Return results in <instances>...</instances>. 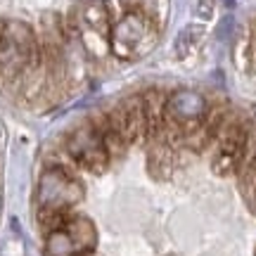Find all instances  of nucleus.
I'll list each match as a JSON object with an SVG mask.
<instances>
[{
	"mask_svg": "<svg viewBox=\"0 0 256 256\" xmlns=\"http://www.w3.org/2000/svg\"><path fill=\"white\" fill-rule=\"evenodd\" d=\"M83 200V185L64 166H48L38 183V202L50 209H72Z\"/></svg>",
	"mask_w": 256,
	"mask_h": 256,
	"instance_id": "f257e3e1",
	"label": "nucleus"
},
{
	"mask_svg": "<svg viewBox=\"0 0 256 256\" xmlns=\"http://www.w3.org/2000/svg\"><path fill=\"white\" fill-rule=\"evenodd\" d=\"M66 152L74 162L92 174H100L110 164V150L102 140L95 124H83L66 138Z\"/></svg>",
	"mask_w": 256,
	"mask_h": 256,
	"instance_id": "f03ea898",
	"label": "nucleus"
},
{
	"mask_svg": "<svg viewBox=\"0 0 256 256\" xmlns=\"http://www.w3.org/2000/svg\"><path fill=\"white\" fill-rule=\"evenodd\" d=\"M249 130L240 119H228L226 126L220 130L218 140H216V154H214V171L218 176H232L238 174L242 154H244V147H247V138Z\"/></svg>",
	"mask_w": 256,
	"mask_h": 256,
	"instance_id": "7ed1b4c3",
	"label": "nucleus"
},
{
	"mask_svg": "<svg viewBox=\"0 0 256 256\" xmlns=\"http://www.w3.org/2000/svg\"><path fill=\"white\" fill-rule=\"evenodd\" d=\"M150 38V24L142 14L128 12L116 26L110 31V46L112 52L119 60H133L147 48Z\"/></svg>",
	"mask_w": 256,
	"mask_h": 256,
	"instance_id": "20e7f679",
	"label": "nucleus"
},
{
	"mask_svg": "<svg viewBox=\"0 0 256 256\" xmlns=\"http://www.w3.org/2000/svg\"><path fill=\"white\" fill-rule=\"evenodd\" d=\"M209 112V104L197 90H176L166 98V119L176 126L202 121Z\"/></svg>",
	"mask_w": 256,
	"mask_h": 256,
	"instance_id": "39448f33",
	"label": "nucleus"
},
{
	"mask_svg": "<svg viewBox=\"0 0 256 256\" xmlns=\"http://www.w3.org/2000/svg\"><path fill=\"white\" fill-rule=\"evenodd\" d=\"M72 28H88L98 36H107L110 26V8L102 0H81L72 12Z\"/></svg>",
	"mask_w": 256,
	"mask_h": 256,
	"instance_id": "423d86ee",
	"label": "nucleus"
},
{
	"mask_svg": "<svg viewBox=\"0 0 256 256\" xmlns=\"http://www.w3.org/2000/svg\"><path fill=\"white\" fill-rule=\"evenodd\" d=\"M142 116H145V140H162L166 121V98L162 90L150 88L142 95Z\"/></svg>",
	"mask_w": 256,
	"mask_h": 256,
	"instance_id": "0eeeda50",
	"label": "nucleus"
},
{
	"mask_svg": "<svg viewBox=\"0 0 256 256\" xmlns=\"http://www.w3.org/2000/svg\"><path fill=\"white\" fill-rule=\"evenodd\" d=\"M28 72V64L10 38L0 36V81H17Z\"/></svg>",
	"mask_w": 256,
	"mask_h": 256,
	"instance_id": "6e6552de",
	"label": "nucleus"
},
{
	"mask_svg": "<svg viewBox=\"0 0 256 256\" xmlns=\"http://www.w3.org/2000/svg\"><path fill=\"white\" fill-rule=\"evenodd\" d=\"M64 228L72 235L78 256H86L88 252L95 249V244H98V230H95L90 218H86V216H72V218L66 220Z\"/></svg>",
	"mask_w": 256,
	"mask_h": 256,
	"instance_id": "1a4fd4ad",
	"label": "nucleus"
},
{
	"mask_svg": "<svg viewBox=\"0 0 256 256\" xmlns=\"http://www.w3.org/2000/svg\"><path fill=\"white\" fill-rule=\"evenodd\" d=\"M46 256H78V252H76V244H74L72 235L66 232V228H60V230L48 232Z\"/></svg>",
	"mask_w": 256,
	"mask_h": 256,
	"instance_id": "9d476101",
	"label": "nucleus"
},
{
	"mask_svg": "<svg viewBox=\"0 0 256 256\" xmlns=\"http://www.w3.org/2000/svg\"><path fill=\"white\" fill-rule=\"evenodd\" d=\"M168 142L162 140H152V150H150V174L154 178H166L168 176V166H171V152H168Z\"/></svg>",
	"mask_w": 256,
	"mask_h": 256,
	"instance_id": "9b49d317",
	"label": "nucleus"
},
{
	"mask_svg": "<svg viewBox=\"0 0 256 256\" xmlns=\"http://www.w3.org/2000/svg\"><path fill=\"white\" fill-rule=\"evenodd\" d=\"M200 26H188L178 36V40H176V50H178V55H188L192 48L197 46V40H200Z\"/></svg>",
	"mask_w": 256,
	"mask_h": 256,
	"instance_id": "f8f14e48",
	"label": "nucleus"
},
{
	"mask_svg": "<svg viewBox=\"0 0 256 256\" xmlns=\"http://www.w3.org/2000/svg\"><path fill=\"white\" fill-rule=\"evenodd\" d=\"M230 31H232V19H223V24H220V28H218V38H223V40H226V38L230 36Z\"/></svg>",
	"mask_w": 256,
	"mask_h": 256,
	"instance_id": "ddd939ff",
	"label": "nucleus"
},
{
	"mask_svg": "<svg viewBox=\"0 0 256 256\" xmlns=\"http://www.w3.org/2000/svg\"><path fill=\"white\" fill-rule=\"evenodd\" d=\"M254 211H256V194H254Z\"/></svg>",
	"mask_w": 256,
	"mask_h": 256,
	"instance_id": "4468645a",
	"label": "nucleus"
}]
</instances>
